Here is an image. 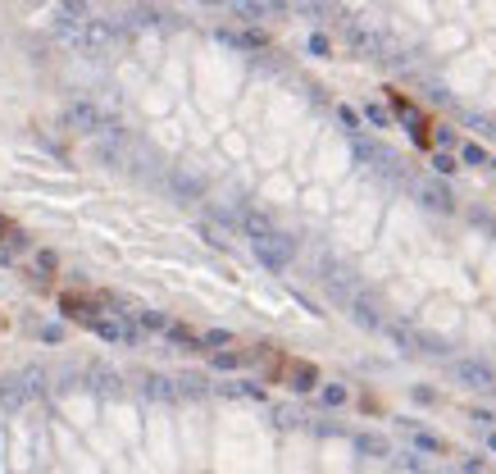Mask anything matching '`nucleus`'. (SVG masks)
Segmentation results:
<instances>
[{"label": "nucleus", "instance_id": "nucleus-16", "mask_svg": "<svg viewBox=\"0 0 496 474\" xmlns=\"http://www.w3.org/2000/svg\"><path fill=\"white\" fill-rule=\"evenodd\" d=\"M414 447H423V452H446V442L432 438V433H423V429H414Z\"/></svg>", "mask_w": 496, "mask_h": 474}, {"label": "nucleus", "instance_id": "nucleus-6", "mask_svg": "<svg viewBox=\"0 0 496 474\" xmlns=\"http://www.w3.org/2000/svg\"><path fill=\"white\" fill-rule=\"evenodd\" d=\"M228 10L237 14L242 23H260L274 14V0H228Z\"/></svg>", "mask_w": 496, "mask_h": 474}, {"label": "nucleus", "instance_id": "nucleus-23", "mask_svg": "<svg viewBox=\"0 0 496 474\" xmlns=\"http://www.w3.org/2000/svg\"><path fill=\"white\" fill-rule=\"evenodd\" d=\"M364 114H369V123H378V128H387V110H383V105H369Z\"/></svg>", "mask_w": 496, "mask_h": 474}, {"label": "nucleus", "instance_id": "nucleus-8", "mask_svg": "<svg viewBox=\"0 0 496 474\" xmlns=\"http://www.w3.org/2000/svg\"><path fill=\"white\" fill-rule=\"evenodd\" d=\"M91 329H96L105 342H123V347H133V342H137V333L128 329L123 320H91Z\"/></svg>", "mask_w": 496, "mask_h": 474}, {"label": "nucleus", "instance_id": "nucleus-29", "mask_svg": "<svg viewBox=\"0 0 496 474\" xmlns=\"http://www.w3.org/2000/svg\"><path fill=\"white\" fill-rule=\"evenodd\" d=\"M200 5H228V0H200Z\"/></svg>", "mask_w": 496, "mask_h": 474}, {"label": "nucleus", "instance_id": "nucleus-13", "mask_svg": "<svg viewBox=\"0 0 496 474\" xmlns=\"http://www.w3.org/2000/svg\"><path fill=\"white\" fill-rule=\"evenodd\" d=\"M355 447H360L364 456H387V442L374 438V433H360V438H355Z\"/></svg>", "mask_w": 496, "mask_h": 474}, {"label": "nucleus", "instance_id": "nucleus-30", "mask_svg": "<svg viewBox=\"0 0 496 474\" xmlns=\"http://www.w3.org/2000/svg\"><path fill=\"white\" fill-rule=\"evenodd\" d=\"M0 237H5V219H0Z\"/></svg>", "mask_w": 496, "mask_h": 474}, {"label": "nucleus", "instance_id": "nucleus-17", "mask_svg": "<svg viewBox=\"0 0 496 474\" xmlns=\"http://www.w3.org/2000/svg\"><path fill=\"white\" fill-rule=\"evenodd\" d=\"M137 320H142V329H169V320L160 315V310H142Z\"/></svg>", "mask_w": 496, "mask_h": 474}, {"label": "nucleus", "instance_id": "nucleus-1", "mask_svg": "<svg viewBox=\"0 0 496 474\" xmlns=\"http://www.w3.org/2000/svg\"><path fill=\"white\" fill-rule=\"evenodd\" d=\"M255 255H260V265L265 269L283 274V269L292 265V255H296V242L283 237V233H269V237H255Z\"/></svg>", "mask_w": 496, "mask_h": 474}, {"label": "nucleus", "instance_id": "nucleus-26", "mask_svg": "<svg viewBox=\"0 0 496 474\" xmlns=\"http://www.w3.org/2000/svg\"><path fill=\"white\" fill-rule=\"evenodd\" d=\"M323 401H328V406H342L346 392H342V388H328V392H323Z\"/></svg>", "mask_w": 496, "mask_h": 474}, {"label": "nucleus", "instance_id": "nucleus-28", "mask_svg": "<svg viewBox=\"0 0 496 474\" xmlns=\"http://www.w3.org/2000/svg\"><path fill=\"white\" fill-rule=\"evenodd\" d=\"M487 447L496 452V429H492V424H487Z\"/></svg>", "mask_w": 496, "mask_h": 474}, {"label": "nucleus", "instance_id": "nucleus-15", "mask_svg": "<svg viewBox=\"0 0 496 474\" xmlns=\"http://www.w3.org/2000/svg\"><path fill=\"white\" fill-rule=\"evenodd\" d=\"M292 388H296V392H309V388H314V370H309V365H296V370H292Z\"/></svg>", "mask_w": 496, "mask_h": 474}, {"label": "nucleus", "instance_id": "nucleus-18", "mask_svg": "<svg viewBox=\"0 0 496 474\" xmlns=\"http://www.w3.org/2000/svg\"><path fill=\"white\" fill-rule=\"evenodd\" d=\"M200 237L210 246H228V237H223V228H214V224H200Z\"/></svg>", "mask_w": 496, "mask_h": 474}, {"label": "nucleus", "instance_id": "nucleus-14", "mask_svg": "<svg viewBox=\"0 0 496 474\" xmlns=\"http://www.w3.org/2000/svg\"><path fill=\"white\" fill-rule=\"evenodd\" d=\"M37 392H46V374L41 370H28L23 374V397H37Z\"/></svg>", "mask_w": 496, "mask_h": 474}, {"label": "nucleus", "instance_id": "nucleus-2", "mask_svg": "<svg viewBox=\"0 0 496 474\" xmlns=\"http://www.w3.org/2000/svg\"><path fill=\"white\" fill-rule=\"evenodd\" d=\"M451 374H455V383L460 388H474V392H487V388H496V379H492V370H487L483 361H451Z\"/></svg>", "mask_w": 496, "mask_h": 474}, {"label": "nucleus", "instance_id": "nucleus-7", "mask_svg": "<svg viewBox=\"0 0 496 474\" xmlns=\"http://www.w3.org/2000/svg\"><path fill=\"white\" fill-rule=\"evenodd\" d=\"M142 392L151 401H178V379H164V374H146L142 379Z\"/></svg>", "mask_w": 496, "mask_h": 474}, {"label": "nucleus", "instance_id": "nucleus-4", "mask_svg": "<svg viewBox=\"0 0 496 474\" xmlns=\"http://www.w3.org/2000/svg\"><path fill=\"white\" fill-rule=\"evenodd\" d=\"M68 123H73L77 133H105V123L110 119H105L91 100H73V105H68Z\"/></svg>", "mask_w": 496, "mask_h": 474}, {"label": "nucleus", "instance_id": "nucleus-11", "mask_svg": "<svg viewBox=\"0 0 496 474\" xmlns=\"http://www.w3.org/2000/svg\"><path fill=\"white\" fill-rule=\"evenodd\" d=\"M242 224H246V233H251V237H269V233H274L269 215H260V210H246V215H242Z\"/></svg>", "mask_w": 496, "mask_h": 474}, {"label": "nucleus", "instance_id": "nucleus-3", "mask_svg": "<svg viewBox=\"0 0 496 474\" xmlns=\"http://www.w3.org/2000/svg\"><path fill=\"white\" fill-rule=\"evenodd\" d=\"M119 28L110 19H82V51H110Z\"/></svg>", "mask_w": 496, "mask_h": 474}, {"label": "nucleus", "instance_id": "nucleus-5", "mask_svg": "<svg viewBox=\"0 0 496 474\" xmlns=\"http://www.w3.org/2000/svg\"><path fill=\"white\" fill-rule=\"evenodd\" d=\"M87 383L96 388L100 397H119V392H123L119 370H110V365H91V370H87Z\"/></svg>", "mask_w": 496, "mask_h": 474}, {"label": "nucleus", "instance_id": "nucleus-19", "mask_svg": "<svg viewBox=\"0 0 496 474\" xmlns=\"http://www.w3.org/2000/svg\"><path fill=\"white\" fill-rule=\"evenodd\" d=\"M59 10H64L68 19H87V0H59Z\"/></svg>", "mask_w": 496, "mask_h": 474}, {"label": "nucleus", "instance_id": "nucleus-9", "mask_svg": "<svg viewBox=\"0 0 496 474\" xmlns=\"http://www.w3.org/2000/svg\"><path fill=\"white\" fill-rule=\"evenodd\" d=\"M419 197H423V206H428V210H451L455 206V197L446 188H437V183H419Z\"/></svg>", "mask_w": 496, "mask_h": 474}, {"label": "nucleus", "instance_id": "nucleus-10", "mask_svg": "<svg viewBox=\"0 0 496 474\" xmlns=\"http://www.w3.org/2000/svg\"><path fill=\"white\" fill-rule=\"evenodd\" d=\"M351 315H355V324H364V329H383V315H378V310L369 306L364 297H355V301H351Z\"/></svg>", "mask_w": 496, "mask_h": 474}, {"label": "nucleus", "instance_id": "nucleus-25", "mask_svg": "<svg viewBox=\"0 0 496 474\" xmlns=\"http://www.w3.org/2000/svg\"><path fill=\"white\" fill-rule=\"evenodd\" d=\"M237 361H242V356H237V352H219V356H214V365H219V370H232V365H237Z\"/></svg>", "mask_w": 496, "mask_h": 474}, {"label": "nucleus", "instance_id": "nucleus-21", "mask_svg": "<svg viewBox=\"0 0 496 474\" xmlns=\"http://www.w3.org/2000/svg\"><path fill=\"white\" fill-rule=\"evenodd\" d=\"M59 306H64V315H82V310H87V301H77V297H64Z\"/></svg>", "mask_w": 496, "mask_h": 474}, {"label": "nucleus", "instance_id": "nucleus-12", "mask_svg": "<svg viewBox=\"0 0 496 474\" xmlns=\"http://www.w3.org/2000/svg\"><path fill=\"white\" fill-rule=\"evenodd\" d=\"M178 397H205V379L200 374H182L178 379Z\"/></svg>", "mask_w": 496, "mask_h": 474}, {"label": "nucleus", "instance_id": "nucleus-22", "mask_svg": "<svg viewBox=\"0 0 496 474\" xmlns=\"http://www.w3.org/2000/svg\"><path fill=\"white\" fill-rule=\"evenodd\" d=\"M487 155H483V146H464V165H483Z\"/></svg>", "mask_w": 496, "mask_h": 474}, {"label": "nucleus", "instance_id": "nucleus-27", "mask_svg": "<svg viewBox=\"0 0 496 474\" xmlns=\"http://www.w3.org/2000/svg\"><path fill=\"white\" fill-rule=\"evenodd\" d=\"M432 165H437V174H451V169H455V160H451V155H437Z\"/></svg>", "mask_w": 496, "mask_h": 474}, {"label": "nucleus", "instance_id": "nucleus-24", "mask_svg": "<svg viewBox=\"0 0 496 474\" xmlns=\"http://www.w3.org/2000/svg\"><path fill=\"white\" fill-rule=\"evenodd\" d=\"M164 333H169V338H173V342H187V347H191V333H187V329H182V324H169V329H164Z\"/></svg>", "mask_w": 496, "mask_h": 474}, {"label": "nucleus", "instance_id": "nucleus-20", "mask_svg": "<svg viewBox=\"0 0 496 474\" xmlns=\"http://www.w3.org/2000/svg\"><path fill=\"white\" fill-rule=\"evenodd\" d=\"M309 51H314V55H328L332 46H328V37H323V33H314V37H309Z\"/></svg>", "mask_w": 496, "mask_h": 474}]
</instances>
